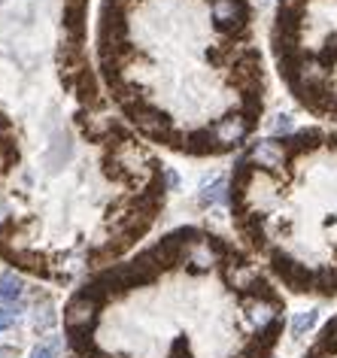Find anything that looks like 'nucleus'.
<instances>
[{
    "label": "nucleus",
    "instance_id": "obj_7",
    "mask_svg": "<svg viewBox=\"0 0 337 358\" xmlns=\"http://www.w3.org/2000/svg\"><path fill=\"white\" fill-rule=\"evenodd\" d=\"M228 192H231L228 182H225V179H216L213 186H207V188L201 192V207H213V203H222Z\"/></svg>",
    "mask_w": 337,
    "mask_h": 358
},
{
    "label": "nucleus",
    "instance_id": "obj_8",
    "mask_svg": "<svg viewBox=\"0 0 337 358\" xmlns=\"http://www.w3.org/2000/svg\"><path fill=\"white\" fill-rule=\"evenodd\" d=\"M55 322H58V313H55L52 304H46L43 310L37 307V313H34V328H37V331H49Z\"/></svg>",
    "mask_w": 337,
    "mask_h": 358
},
{
    "label": "nucleus",
    "instance_id": "obj_14",
    "mask_svg": "<svg viewBox=\"0 0 337 358\" xmlns=\"http://www.w3.org/2000/svg\"><path fill=\"white\" fill-rule=\"evenodd\" d=\"M0 358H16V349H12V346H0Z\"/></svg>",
    "mask_w": 337,
    "mask_h": 358
},
{
    "label": "nucleus",
    "instance_id": "obj_4",
    "mask_svg": "<svg viewBox=\"0 0 337 358\" xmlns=\"http://www.w3.org/2000/svg\"><path fill=\"white\" fill-rule=\"evenodd\" d=\"M70 158H73V143H70V137H64V131H58V134L52 137V146L46 149L43 164H46L49 173H58Z\"/></svg>",
    "mask_w": 337,
    "mask_h": 358
},
{
    "label": "nucleus",
    "instance_id": "obj_16",
    "mask_svg": "<svg viewBox=\"0 0 337 358\" xmlns=\"http://www.w3.org/2000/svg\"><path fill=\"white\" fill-rule=\"evenodd\" d=\"M6 219H10V209H6V207H3V203H0V225H3Z\"/></svg>",
    "mask_w": 337,
    "mask_h": 358
},
{
    "label": "nucleus",
    "instance_id": "obj_2",
    "mask_svg": "<svg viewBox=\"0 0 337 358\" xmlns=\"http://www.w3.org/2000/svg\"><path fill=\"white\" fill-rule=\"evenodd\" d=\"M271 46L301 107L337 122V0H283Z\"/></svg>",
    "mask_w": 337,
    "mask_h": 358
},
{
    "label": "nucleus",
    "instance_id": "obj_15",
    "mask_svg": "<svg viewBox=\"0 0 337 358\" xmlns=\"http://www.w3.org/2000/svg\"><path fill=\"white\" fill-rule=\"evenodd\" d=\"M10 128H12V122L3 116V112H0V131H3V134H6V131H10Z\"/></svg>",
    "mask_w": 337,
    "mask_h": 358
},
{
    "label": "nucleus",
    "instance_id": "obj_5",
    "mask_svg": "<svg viewBox=\"0 0 337 358\" xmlns=\"http://www.w3.org/2000/svg\"><path fill=\"white\" fill-rule=\"evenodd\" d=\"M310 358H337V319L328 322L325 334L319 337V343L313 346Z\"/></svg>",
    "mask_w": 337,
    "mask_h": 358
},
{
    "label": "nucleus",
    "instance_id": "obj_3",
    "mask_svg": "<svg viewBox=\"0 0 337 358\" xmlns=\"http://www.w3.org/2000/svg\"><path fill=\"white\" fill-rule=\"evenodd\" d=\"M95 313H97V301H91L88 294L79 292L64 307V325H67V331H88V325L95 322Z\"/></svg>",
    "mask_w": 337,
    "mask_h": 358
},
{
    "label": "nucleus",
    "instance_id": "obj_11",
    "mask_svg": "<svg viewBox=\"0 0 337 358\" xmlns=\"http://www.w3.org/2000/svg\"><path fill=\"white\" fill-rule=\"evenodd\" d=\"M316 319H319V313H316V310L295 316V319H292V334H304V331H310V328L316 325Z\"/></svg>",
    "mask_w": 337,
    "mask_h": 358
},
{
    "label": "nucleus",
    "instance_id": "obj_10",
    "mask_svg": "<svg viewBox=\"0 0 337 358\" xmlns=\"http://www.w3.org/2000/svg\"><path fill=\"white\" fill-rule=\"evenodd\" d=\"M22 313H25V304H22V301H16V304L0 307V331H3V328H10L12 322H16Z\"/></svg>",
    "mask_w": 337,
    "mask_h": 358
},
{
    "label": "nucleus",
    "instance_id": "obj_12",
    "mask_svg": "<svg viewBox=\"0 0 337 358\" xmlns=\"http://www.w3.org/2000/svg\"><path fill=\"white\" fill-rule=\"evenodd\" d=\"M273 131H277V137L286 134V131H292V118L289 116H279L277 122H273Z\"/></svg>",
    "mask_w": 337,
    "mask_h": 358
},
{
    "label": "nucleus",
    "instance_id": "obj_13",
    "mask_svg": "<svg viewBox=\"0 0 337 358\" xmlns=\"http://www.w3.org/2000/svg\"><path fill=\"white\" fill-rule=\"evenodd\" d=\"M164 186H167V188H177V186H179L177 170H164Z\"/></svg>",
    "mask_w": 337,
    "mask_h": 358
},
{
    "label": "nucleus",
    "instance_id": "obj_6",
    "mask_svg": "<svg viewBox=\"0 0 337 358\" xmlns=\"http://www.w3.org/2000/svg\"><path fill=\"white\" fill-rule=\"evenodd\" d=\"M22 292H25V285L16 273L12 270L0 273V301H3V304H16V301L22 298Z\"/></svg>",
    "mask_w": 337,
    "mask_h": 358
},
{
    "label": "nucleus",
    "instance_id": "obj_9",
    "mask_svg": "<svg viewBox=\"0 0 337 358\" xmlns=\"http://www.w3.org/2000/svg\"><path fill=\"white\" fill-rule=\"evenodd\" d=\"M58 353H61V337L55 334V337H49V340L40 343L31 358H58Z\"/></svg>",
    "mask_w": 337,
    "mask_h": 358
},
{
    "label": "nucleus",
    "instance_id": "obj_1",
    "mask_svg": "<svg viewBox=\"0 0 337 358\" xmlns=\"http://www.w3.org/2000/svg\"><path fill=\"white\" fill-rule=\"evenodd\" d=\"M231 213L286 285L337 294V131L258 140L234 167Z\"/></svg>",
    "mask_w": 337,
    "mask_h": 358
}]
</instances>
